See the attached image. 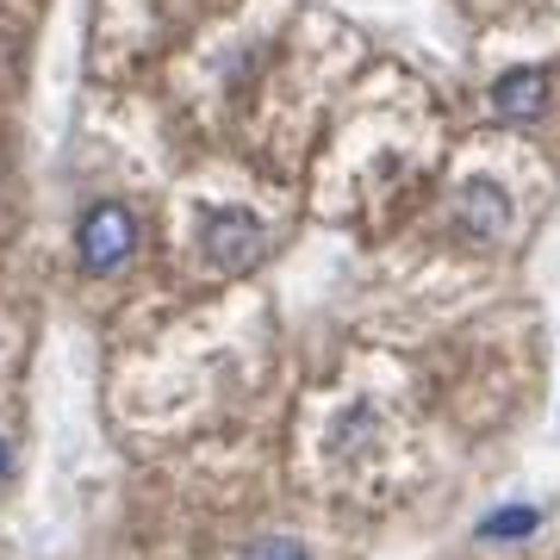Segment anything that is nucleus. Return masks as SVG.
<instances>
[{
	"label": "nucleus",
	"mask_w": 560,
	"mask_h": 560,
	"mask_svg": "<svg viewBox=\"0 0 560 560\" xmlns=\"http://www.w3.org/2000/svg\"><path fill=\"white\" fill-rule=\"evenodd\" d=\"M75 249H81V268L88 275H119L131 249H138V219H131V206L119 200H101L81 212V231H75Z\"/></svg>",
	"instance_id": "obj_1"
},
{
	"label": "nucleus",
	"mask_w": 560,
	"mask_h": 560,
	"mask_svg": "<svg viewBox=\"0 0 560 560\" xmlns=\"http://www.w3.org/2000/svg\"><path fill=\"white\" fill-rule=\"evenodd\" d=\"M261 249H268V237H261V224L249 212H212L206 219V256L219 261L224 275H249Z\"/></svg>",
	"instance_id": "obj_2"
},
{
	"label": "nucleus",
	"mask_w": 560,
	"mask_h": 560,
	"mask_svg": "<svg viewBox=\"0 0 560 560\" xmlns=\"http://www.w3.org/2000/svg\"><path fill=\"white\" fill-rule=\"evenodd\" d=\"M492 106H499L504 125H529L548 113V75L541 69H511V75L492 88Z\"/></svg>",
	"instance_id": "obj_3"
},
{
	"label": "nucleus",
	"mask_w": 560,
	"mask_h": 560,
	"mask_svg": "<svg viewBox=\"0 0 560 560\" xmlns=\"http://www.w3.org/2000/svg\"><path fill=\"white\" fill-rule=\"evenodd\" d=\"M460 224L480 231V237H492V231L511 224V200H504L499 180H467V194H460Z\"/></svg>",
	"instance_id": "obj_4"
},
{
	"label": "nucleus",
	"mask_w": 560,
	"mask_h": 560,
	"mask_svg": "<svg viewBox=\"0 0 560 560\" xmlns=\"http://www.w3.org/2000/svg\"><path fill=\"white\" fill-rule=\"evenodd\" d=\"M536 523H541V517L529 511V504H511V511H492V517L480 523V536H486V541H523Z\"/></svg>",
	"instance_id": "obj_5"
},
{
	"label": "nucleus",
	"mask_w": 560,
	"mask_h": 560,
	"mask_svg": "<svg viewBox=\"0 0 560 560\" xmlns=\"http://www.w3.org/2000/svg\"><path fill=\"white\" fill-rule=\"evenodd\" d=\"M237 560H305V548L293 536H256Z\"/></svg>",
	"instance_id": "obj_6"
},
{
	"label": "nucleus",
	"mask_w": 560,
	"mask_h": 560,
	"mask_svg": "<svg viewBox=\"0 0 560 560\" xmlns=\"http://www.w3.org/2000/svg\"><path fill=\"white\" fill-rule=\"evenodd\" d=\"M7 474H13V448H7V442H0V480H7Z\"/></svg>",
	"instance_id": "obj_7"
}]
</instances>
